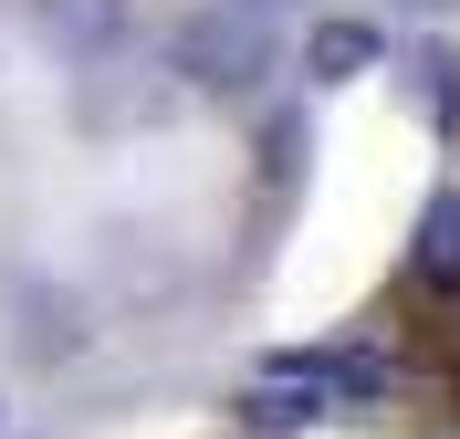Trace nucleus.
Here are the masks:
<instances>
[{"mask_svg": "<svg viewBox=\"0 0 460 439\" xmlns=\"http://www.w3.org/2000/svg\"><path fill=\"white\" fill-rule=\"evenodd\" d=\"M178 74L209 94H252L261 74H272V11L261 0H209V11H189L178 22Z\"/></svg>", "mask_w": 460, "mask_h": 439, "instance_id": "f257e3e1", "label": "nucleus"}, {"mask_svg": "<svg viewBox=\"0 0 460 439\" xmlns=\"http://www.w3.org/2000/svg\"><path fill=\"white\" fill-rule=\"evenodd\" d=\"M345 387H376L367 356H272V366L241 387V418H252V429H314Z\"/></svg>", "mask_w": 460, "mask_h": 439, "instance_id": "f03ea898", "label": "nucleus"}, {"mask_svg": "<svg viewBox=\"0 0 460 439\" xmlns=\"http://www.w3.org/2000/svg\"><path fill=\"white\" fill-rule=\"evenodd\" d=\"M31 31L74 63H105L126 42V0H31Z\"/></svg>", "mask_w": 460, "mask_h": 439, "instance_id": "7ed1b4c3", "label": "nucleus"}, {"mask_svg": "<svg viewBox=\"0 0 460 439\" xmlns=\"http://www.w3.org/2000/svg\"><path fill=\"white\" fill-rule=\"evenodd\" d=\"M376 53H387L376 22H324L314 42H304V74H314V84H356V74H376Z\"/></svg>", "mask_w": 460, "mask_h": 439, "instance_id": "20e7f679", "label": "nucleus"}, {"mask_svg": "<svg viewBox=\"0 0 460 439\" xmlns=\"http://www.w3.org/2000/svg\"><path fill=\"white\" fill-rule=\"evenodd\" d=\"M408 262H419L429 293H460V189H439V199L419 209V251H408Z\"/></svg>", "mask_w": 460, "mask_h": 439, "instance_id": "39448f33", "label": "nucleus"}, {"mask_svg": "<svg viewBox=\"0 0 460 439\" xmlns=\"http://www.w3.org/2000/svg\"><path fill=\"white\" fill-rule=\"evenodd\" d=\"M408 74H419V105H429V126H439V136H460V63L439 53V42H419V53H408Z\"/></svg>", "mask_w": 460, "mask_h": 439, "instance_id": "423d86ee", "label": "nucleus"}, {"mask_svg": "<svg viewBox=\"0 0 460 439\" xmlns=\"http://www.w3.org/2000/svg\"><path fill=\"white\" fill-rule=\"evenodd\" d=\"M398 11H429V22H439V11H460V0H398Z\"/></svg>", "mask_w": 460, "mask_h": 439, "instance_id": "0eeeda50", "label": "nucleus"}, {"mask_svg": "<svg viewBox=\"0 0 460 439\" xmlns=\"http://www.w3.org/2000/svg\"><path fill=\"white\" fill-rule=\"evenodd\" d=\"M261 11H272V0H261Z\"/></svg>", "mask_w": 460, "mask_h": 439, "instance_id": "6e6552de", "label": "nucleus"}]
</instances>
